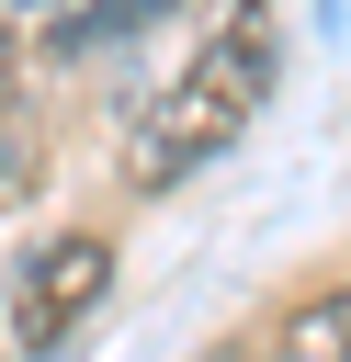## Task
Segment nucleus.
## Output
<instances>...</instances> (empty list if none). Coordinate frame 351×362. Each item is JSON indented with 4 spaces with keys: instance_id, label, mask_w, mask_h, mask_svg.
Returning <instances> with one entry per match:
<instances>
[{
    "instance_id": "nucleus-2",
    "label": "nucleus",
    "mask_w": 351,
    "mask_h": 362,
    "mask_svg": "<svg viewBox=\"0 0 351 362\" xmlns=\"http://www.w3.org/2000/svg\"><path fill=\"white\" fill-rule=\"evenodd\" d=\"M102 294H113V238L57 226V238H34V249L0 272V328H11L23 362H57V351L102 317Z\"/></svg>"
},
{
    "instance_id": "nucleus-3",
    "label": "nucleus",
    "mask_w": 351,
    "mask_h": 362,
    "mask_svg": "<svg viewBox=\"0 0 351 362\" xmlns=\"http://www.w3.org/2000/svg\"><path fill=\"white\" fill-rule=\"evenodd\" d=\"M260 362H351V272H340V283H317V294L272 328V351H260Z\"/></svg>"
},
{
    "instance_id": "nucleus-4",
    "label": "nucleus",
    "mask_w": 351,
    "mask_h": 362,
    "mask_svg": "<svg viewBox=\"0 0 351 362\" xmlns=\"http://www.w3.org/2000/svg\"><path fill=\"white\" fill-rule=\"evenodd\" d=\"M159 11H170V0H68V11H57V45H68V57H102V45L147 34Z\"/></svg>"
},
{
    "instance_id": "nucleus-1",
    "label": "nucleus",
    "mask_w": 351,
    "mask_h": 362,
    "mask_svg": "<svg viewBox=\"0 0 351 362\" xmlns=\"http://www.w3.org/2000/svg\"><path fill=\"white\" fill-rule=\"evenodd\" d=\"M260 90H272V0H226L215 34L170 68V90H147V113L125 124V181H136V192L192 181L204 158H226V147L249 136Z\"/></svg>"
},
{
    "instance_id": "nucleus-5",
    "label": "nucleus",
    "mask_w": 351,
    "mask_h": 362,
    "mask_svg": "<svg viewBox=\"0 0 351 362\" xmlns=\"http://www.w3.org/2000/svg\"><path fill=\"white\" fill-rule=\"evenodd\" d=\"M34 181V124H23V90H11V57H0V204Z\"/></svg>"
},
{
    "instance_id": "nucleus-6",
    "label": "nucleus",
    "mask_w": 351,
    "mask_h": 362,
    "mask_svg": "<svg viewBox=\"0 0 351 362\" xmlns=\"http://www.w3.org/2000/svg\"><path fill=\"white\" fill-rule=\"evenodd\" d=\"M23 11H68V0H23Z\"/></svg>"
}]
</instances>
